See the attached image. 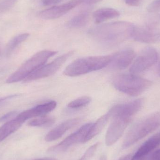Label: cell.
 <instances>
[{
    "mask_svg": "<svg viewBox=\"0 0 160 160\" xmlns=\"http://www.w3.org/2000/svg\"><path fill=\"white\" fill-rule=\"evenodd\" d=\"M134 28L133 24L128 22H114L94 27L89 34L101 44L113 46L132 38Z\"/></svg>",
    "mask_w": 160,
    "mask_h": 160,
    "instance_id": "cell-1",
    "label": "cell"
},
{
    "mask_svg": "<svg viewBox=\"0 0 160 160\" xmlns=\"http://www.w3.org/2000/svg\"><path fill=\"white\" fill-rule=\"evenodd\" d=\"M160 127V111L142 118L134 124L126 135L122 144L128 148Z\"/></svg>",
    "mask_w": 160,
    "mask_h": 160,
    "instance_id": "cell-2",
    "label": "cell"
},
{
    "mask_svg": "<svg viewBox=\"0 0 160 160\" xmlns=\"http://www.w3.org/2000/svg\"><path fill=\"white\" fill-rule=\"evenodd\" d=\"M111 60V55L80 58L68 66L63 74L68 77H77L98 71L109 65Z\"/></svg>",
    "mask_w": 160,
    "mask_h": 160,
    "instance_id": "cell-3",
    "label": "cell"
},
{
    "mask_svg": "<svg viewBox=\"0 0 160 160\" xmlns=\"http://www.w3.org/2000/svg\"><path fill=\"white\" fill-rule=\"evenodd\" d=\"M112 83L118 91L133 97L141 95L153 84L151 81L130 73L115 76Z\"/></svg>",
    "mask_w": 160,
    "mask_h": 160,
    "instance_id": "cell-4",
    "label": "cell"
},
{
    "mask_svg": "<svg viewBox=\"0 0 160 160\" xmlns=\"http://www.w3.org/2000/svg\"><path fill=\"white\" fill-rule=\"evenodd\" d=\"M57 52L43 50L39 52L25 62L17 71L6 80L8 83H13L24 80L28 76L45 64Z\"/></svg>",
    "mask_w": 160,
    "mask_h": 160,
    "instance_id": "cell-5",
    "label": "cell"
},
{
    "mask_svg": "<svg viewBox=\"0 0 160 160\" xmlns=\"http://www.w3.org/2000/svg\"><path fill=\"white\" fill-rule=\"evenodd\" d=\"M158 59V53L154 48H145L132 63L130 73L136 75L142 73L156 64Z\"/></svg>",
    "mask_w": 160,
    "mask_h": 160,
    "instance_id": "cell-6",
    "label": "cell"
},
{
    "mask_svg": "<svg viewBox=\"0 0 160 160\" xmlns=\"http://www.w3.org/2000/svg\"><path fill=\"white\" fill-rule=\"evenodd\" d=\"M132 118L119 115L112 117V121L105 135V144L107 146L112 145L120 139Z\"/></svg>",
    "mask_w": 160,
    "mask_h": 160,
    "instance_id": "cell-7",
    "label": "cell"
},
{
    "mask_svg": "<svg viewBox=\"0 0 160 160\" xmlns=\"http://www.w3.org/2000/svg\"><path fill=\"white\" fill-rule=\"evenodd\" d=\"M92 125V123H88L82 126L77 131L70 134L60 143L49 148L48 151L50 153H62L74 145L84 143Z\"/></svg>",
    "mask_w": 160,
    "mask_h": 160,
    "instance_id": "cell-8",
    "label": "cell"
},
{
    "mask_svg": "<svg viewBox=\"0 0 160 160\" xmlns=\"http://www.w3.org/2000/svg\"><path fill=\"white\" fill-rule=\"evenodd\" d=\"M73 54V52L70 51L59 56L51 62L48 64L44 65L38 68L24 80L25 81H34L52 76L61 68V67Z\"/></svg>",
    "mask_w": 160,
    "mask_h": 160,
    "instance_id": "cell-9",
    "label": "cell"
},
{
    "mask_svg": "<svg viewBox=\"0 0 160 160\" xmlns=\"http://www.w3.org/2000/svg\"><path fill=\"white\" fill-rule=\"evenodd\" d=\"M135 41L146 44L160 43V28L152 26H134L132 38Z\"/></svg>",
    "mask_w": 160,
    "mask_h": 160,
    "instance_id": "cell-10",
    "label": "cell"
},
{
    "mask_svg": "<svg viewBox=\"0 0 160 160\" xmlns=\"http://www.w3.org/2000/svg\"><path fill=\"white\" fill-rule=\"evenodd\" d=\"M81 0H72L66 3L52 7L38 12L39 18L45 20L54 19L65 15L71 9L82 3Z\"/></svg>",
    "mask_w": 160,
    "mask_h": 160,
    "instance_id": "cell-11",
    "label": "cell"
},
{
    "mask_svg": "<svg viewBox=\"0 0 160 160\" xmlns=\"http://www.w3.org/2000/svg\"><path fill=\"white\" fill-rule=\"evenodd\" d=\"M144 100L139 98L132 101L122 104H118L113 107L109 112L112 115L122 116L132 118L137 113L143 106Z\"/></svg>",
    "mask_w": 160,
    "mask_h": 160,
    "instance_id": "cell-12",
    "label": "cell"
},
{
    "mask_svg": "<svg viewBox=\"0 0 160 160\" xmlns=\"http://www.w3.org/2000/svg\"><path fill=\"white\" fill-rule=\"evenodd\" d=\"M111 56L109 65L111 68L115 70H123L132 64L136 54L132 50L126 49L118 52Z\"/></svg>",
    "mask_w": 160,
    "mask_h": 160,
    "instance_id": "cell-13",
    "label": "cell"
},
{
    "mask_svg": "<svg viewBox=\"0 0 160 160\" xmlns=\"http://www.w3.org/2000/svg\"><path fill=\"white\" fill-rule=\"evenodd\" d=\"M56 106L57 103L56 102L54 101L48 102L24 111L18 115L16 117L24 123L25 121L31 118L45 115L54 110Z\"/></svg>",
    "mask_w": 160,
    "mask_h": 160,
    "instance_id": "cell-14",
    "label": "cell"
},
{
    "mask_svg": "<svg viewBox=\"0 0 160 160\" xmlns=\"http://www.w3.org/2000/svg\"><path fill=\"white\" fill-rule=\"evenodd\" d=\"M81 119L78 118L68 119L52 129L45 137L46 142L55 141L63 136L68 131L78 125L81 122Z\"/></svg>",
    "mask_w": 160,
    "mask_h": 160,
    "instance_id": "cell-15",
    "label": "cell"
},
{
    "mask_svg": "<svg viewBox=\"0 0 160 160\" xmlns=\"http://www.w3.org/2000/svg\"><path fill=\"white\" fill-rule=\"evenodd\" d=\"M160 144V132L157 133L146 141L137 150L132 158L143 160L148 154L157 148Z\"/></svg>",
    "mask_w": 160,
    "mask_h": 160,
    "instance_id": "cell-16",
    "label": "cell"
},
{
    "mask_svg": "<svg viewBox=\"0 0 160 160\" xmlns=\"http://www.w3.org/2000/svg\"><path fill=\"white\" fill-rule=\"evenodd\" d=\"M111 118L112 115L109 111L108 112L101 117L95 123H92V126L89 129V131L84 141V143L88 142L98 135L102 131Z\"/></svg>",
    "mask_w": 160,
    "mask_h": 160,
    "instance_id": "cell-17",
    "label": "cell"
},
{
    "mask_svg": "<svg viewBox=\"0 0 160 160\" xmlns=\"http://www.w3.org/2000/svg\"><path fill=\"white\" fill-rule=\"evenodd\" d=\"M120 13L118 10L111 8H102L96 10L93 13L94 21L97 24L112 19L118 18Z\"/></svg>",
    "mask_w": 160,
    "mask_h": 160,
    "instance_id": "cell-18",
    "label": "cell"
},
{
    "mask_svg": "<svg viewBox=\"0 0 160 160\" xmlns=\"http://www.w3.org/2000/svg\"><path fill=\"white\" fill-rule=\"evenodd\" d=\"M17 117L7 121L0 127V142L18 130L23 124Z\"/></svg>",
    "mask_w": 160,
    "mask_h": 160,
    "instance_id": "cell-19",
    "label": "cell"
},
{
    "mask_svg": "<svg viewBox=\"0 0 160 160\" xmlns=\"http://www.w3.org/2000/svg\"><path fill=\"white\" fill-rule=\"evenodd\" d=\"M89 13L82 12L76 15L69 20L67 23L68 27L70 28H82L85 26L89 20Z\"/></svg>",
    "mask_w": 160,
    "mask_h": 160,
    "instance_id": "cell-20",
    "label": "cell"
},
{
    "mask_svg": "<svg viewBox=\"0 0 160 160\" xmlns=\"http://www.w3.org/2000/svg\"><path fill=\"white\" fill-rule=\"evenodd\" d=\"M29 36V34L23 33L13 38L8 43L6 49L7 55H10L12 52L22 42L25 41Z\"/></svg>",
    "mask_w": 160,
    "mask_h": 160,
    "instance_id": "cell-21",
    "label": "cell"
},
{
    "mask_svg": "<svg viewBox=\"0 0 160 160\" xmlns=\"http://www.w3.org/2000/svg\"><path fill=\"white\" fill-rule=\"evenodd\" d=\"M54 122V119L53 118L43 116L29 121L28 125L31 127H41L50 126L53 124Z\"/></svg>",
    "mask_w": 160,
    "mask_h": 160,
    "instance_id": "cell-22",
    "label": "cell"
},
{
    "mask_svg": "<svg viewBox=\"0 0 160 160\" xmlns=\"http://www.w3.org/2000/svg\"><path fill=\"white\" fill-rule=\"evenodd\" d=\"M91 99L88 96L80 97L68 103V108L71 109H78L88 105L91 102Z\"/></svg>",
    "mask_w": 160,
    "mask_h": 160,
    "instance_id": "cell-23",
    "label": "cell"
},
{
    "mask_svg": "<svg viewBox=\"0 0 160 160\" xmlns=\"http://www.w3.org/2000/svg\"><path fill=\"white\" fill-rule=\"evenodd\" d=\"M99 146V143L97 142L89 148L86 151L82 157L79 160H89L94 156Z\"/></svg>",
    "mask_w": 160,
    "mask_h": 160,
    "instance_id": "cell-24",
    "label": "cell"
},
{
    "mask_svg": "<svg viewBox=\"0 0 160 160\" xmlns=\"http://www.w3.org/2000/svg\"><path fill=\"white\" fill-rule=\"evenodd\" d=\"M18 0H1L0 1V13L8 11L17 2Z\"/></svg>",
    "mask_w": 160,
    "mask_h": 160,
    "instance_id": "cell-25",
    "label": "cell"
},
{
    "mask_svg": "<svg viewBox=\"0 0 160 160\" xmlns=\"http://www.w3.org/2000/svg\"><path fill=\"white\" fill-rule=\"evenodd\" d=\"M147 10L149 13H160V0H155L150 3L148 6Z\"/></svg>",
    "mask_w": 160,
    "mask_h": 160,
    "instance_id": "cell-26",
    "label": "cell"
},
{
    "mask_svg": "<svg viewBox=\"0 0 160 160\" xmlns=\"http://www.w3.org/2000/svg\"><path fill=\"white\" fill-rule=\"evenodd\" d=\"M154 16L149 18L147 26H152V27H157L160 23V14L156 13Z\"/></svg>",
    "mask_w": 160,
    "mask_h": 160,
    "instance_id": "cell-27",
    "label": "cell"
},
{
    "mask_svg": "<svg viewBox=\"0 0 160 160\" xmlns=\"http://www.w3.org/2000/svg\"><path fill=\"white\" fill-rule=\"evenodd\" d=\"M146 160H160V149L150 154Z\"/></svg>",
    "mask_w": 160,
    "mask_h": 160,
    "instance_id": "cell-28",
    "label": "cell"
},
{
    "mask_svg": "<svg viewBox=\"0 0 160 160\" xmlns=\"http://www.w3.org/2000/svg\"><path fill=\"white\" fill-rule=\"evenodd\" d=\"M16 115H17V113H16V112H11L8 113L6 114L0 118V122H3L7 121L8 119L14 117Z\"/></svg>",
    "mask_w": 160,
    "mask_h": 160,
    "instance_id": "cell-29",
    "label": "cell"
},
{
    "mask_svg": "<svg viewBox=\"0 0 160 160\" xmlns=\"http://www.w3.org/2000/svg\"><path fill=\"white\" fill-rule=\"evenodd\" d=\"M62 1L63 0H41V2L43 5L48 6L59 3Z\"/></svg>",
    "mask_w": 160,
    "mask_h": 160,
    "instance_id": "cell-30",
    "label": "cell"
},
{
    "mask_svg": "<svg viewBox=\"0 0 160 160\" xmlns=\"http://www.w3.org/2000/svg\"><path fill=\"white\" fill-rule=\"evenodd\" d=\"M142 1V0H125V2L127 4L130 6L136 7L139 5Z\"/></svg>",
    "mask_w": 160,
    "mask_h": 160,
    "instance_id": "cell-31",
    "label": "cell"
},
{
    "mask_svg": "<svg viewBox=\"0 0 160 160\" xmlns=\"http://www.w3.org/2000/svg\"><path fill=\"white\" fill-rule=\"evenodd\" d=\"M82 3L84 2L88 4H92L97 3L101 2L102 0H81Z\"/></svg>",
    "mask_w": 160,
    "mask_h": 160,
    "instance_id": "cell-32",
    "label": "cell"
},
{
    "mask_svg": "<svg viewBox=\"0 0 160 160\" xmlns=\"http://www.w3.org/2000/svg\"><path fill=\"white\" fill-rule=\"evenodd\" d=\"M132 157V154H128L121 157L118 160H131Z\"/></svg>",
    "mask_w": 160,
    "mask_h": 160,
    "instance_id": "cell-33",
    "label": "cell"
},
{
    "mask_svg": "<svg viewBox=\"0 0 160 160\" xmlns=\"http://www.w3.org/2000/svg\"><path fill=\"white\" fill-rule=\"evenodd\" d=\"M15 96H8V97H6V98H0V104L3 102L4 101L6 100L12 98L13 97H15Z\"/></svg>",
    "mask_w": 160,
    "mask_h": 160,
    "instance_id": "cell-34",
    "label": "cell"
},
{
    "mask_svg": "<svg viewBox=\"0 0 160 160\" xmlns=\"http://www.w3.org/2000/svg\"><path fill=\"white\" fill-rule=\"evenodd\" d=\"M34 160H57L56 159L52 158H41L37 159Z\"/></svg>",
    "mask_w": 160,
    "mask_h": 160,
    "instance_id": "cell-35",
    "label": "cell"
},
{
    "mask_svg": "<svg viewBox=\"0 0 160 160\" xmlns=\"http://www.w3.org/2000/svg\"><path fill=\"white\" fill-rule=\"evenodd\" d=\"M158 74L159 76L160 77V62L158 66Z\"/></svg>",
    "mask_w": 160,
    "mask_h": 160,
    "instance_id": "cell-36",
    "label": "cell"
},
{
    "mask_svg": "<svg viewBox=\"0 0 160 160\" xmlns=\"http://www.w3.org/2000/svg\"><path fill=\"white\" fill-rule=\"evenodd\" d=\"M99 160H107V159L104 158H100Z\"/></svg>",
    "mask_w": 160,
    "mask_h": 160,
    "instance_id": "cell-37",
    "label": "cell"
},
{
    "mask_svg": "<svg viewBox=\"0 0 160 160\" xmlns=\"http://www.w3.org/2000/svg\"><path fill=\"white\" fill-rule=\"evenodd\" d=\"M0 53H1V49H0Z\"/></svg>",
    "mask_w": 160,
    "mask_h": 160,
    "instance_id": "cell-38",
    "label": "cell"
}]
</instances>
